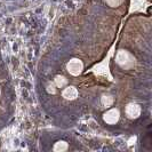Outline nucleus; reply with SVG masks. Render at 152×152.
<instances>
[{
  "label": "nucleus",
  "instance_id": "f257e3e1",
  "mask_svg": "<svg viewBox=\"0 0 152 152\" xmlns=\"http://www.w3.org/2000/svg\"><path fill=\"white\" fill-rule=\"evenodd\" d=\"M115 62L124 69H130L135 65V58L126 50H119L117 53Z\"/></svg>",
  "mask_w": 152,
  "mask_h": 152
},
{
  "label": "nucleus",
  "instance_id": "f03ea898",
  "mask_svg": "<svg viewBox=\"0 0 152 152\" xmlns=\"http://www.w3.org/2000/svg\"><path fill=\"white\" fill-rule=\"evenodd\" d=\"M68 71L72 75V76H79L81 72H83V69H84V64L83 62L78 58H73L66 65Z\"/></svg>",
  "mask_w": 152,
  "mask_h": 152
},
{
  "label": "nucleus",
  "instance_id": "7ed1b4c3",
  "mask_svg": "<svg viewBox=\"0 0 152 152\" xmlns=\"http://www.w3.org/2000/svg\"><path fill=\"white\" fill-rule=\"evenodd\" d=\"M119 118H120V113H119L118 109H111V110L107 111V113L103 114V120L107 124H109V125L117 124Z\"/></svg>",
  "mask_w": 152,
  "mask_h": 152
},
{
  "label": "nucleus",
  "instance_id": "20e7f679",
  "mask_svg": "<svg viewBox=\"0 0 152 152\" xmlns=\"http://www.w3.org/2000/svg\"><path fill=\"white\" fill-rule=\"evenodd\" d=\"M140 113H141V107H140V105L135 104V103H129L126 107V114L130 119H136L137 117L140 115Z\"/></svg>",
  "mask_w": 152,
  "mask_h": 152
},
{
  "label": "nucleus",
  "instance_id": "39448f33",
  "mask_svg": "<svg viewBox=\"0 0 152 152\" xmlns=\"http://www.w3.org/2000/svg\"><path fill=\"white\" fill-rule=\"evenodd\" d=\"M62 95H63V97L65 99H77V96H78V91L76 89V87L70 86V87H66V88L63 91Z\"/></svg>",
  "mask_w": 152,
  "mask_h": 152
},
{
  "label": "nucleus",
  "instance_id": "423d86ee",
  "mask_svg": "<svg viewBox=\"0 0 152 152\" xmlns=\"http://www.w3.org/2000/svg\"><path fill=\"white\" fill-rule=\"evenodd\" d=\"M68 150V143L64 141H58L57 143H55L54 145V151L56 152H63Z\"/></svg>",
  "mask_w": 152,
  "mask_h": 152
},
{
  "label": "nucleus",
  "instance_id": "0eeeda50",
  "mask_svg": "<svg viewBox=\"0 0 152 152\" xmlns=\"http://www.w3.org/2000/svg\"><path fill=\"white\" fill-rule=\"evenodd\" d=\"M68 83V79L65 78V77L63 76H57L55 78V86L57 87V88H63L65 85Z\"/></svg>",
  "mask_w": 152,
  "mask_h": 152
},
{
  "label": "nucleus",
  "instance_id": "6e6552de",
  "mask_svg": "<svg viewBox=\"0 0 152 152\" xmlns=\"http://www.w3.org/2000/svg\"><path fill=\"white\" fill-rule=\"evenodd\" d=\"M101 102H102V104H103L105 107H111V105H112V103H113V97H112V96H110V95H104V96H102Z\"/></svg>",
  "mask_w": 152,
  "mask_h": 152
},
{
  "label": "nucleus",
  "instance_id": "1a4fd4ad",
  "mask_svg": "<svg viewBox=\"0 0 152 152\" xmlns=\"http://www.w3.org/2000/svg\"><path fill=\"white\" fill-rule=\"evenodd\" d=\"M105 1H107V5L111 6V7H118L120 4H122L124 0H105Z\"/></svg>",
  "mask_w": 152,
  "mask_h": 152
},
{
  "label": "nucleus",
  "instance_id": "9d476101",
  "mask_svg": "<svg viewBox=\"0 0 152 152\" xmlns=\"http://www.w3.org/2000/svg\"><path fill=\"white\" fill-rule=\"evenodd\" d=\"M48 91H49V93H52V94H54V93L56 91V88H55V84H50L49 86H48Z\"/></svg>",
  "mask_w": 152,
  "mask_h": 152
}]
</instances>
